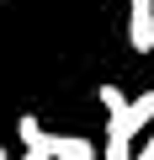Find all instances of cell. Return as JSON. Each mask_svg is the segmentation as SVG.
Returning a JSON list of instances; mask_svg holds the SVG:
<instances>
[{"instance_id":"3","label":"cell","mask_w":154,"mask_h":160,"mask_svg":"<svg viewBox=\"0 0 154 160\" xmlns=\"http://www.w3.org/2000/svg\"><path fill=\"white\" fill-rule=\"evenodd\" d=\"M16 133H21V149H27V160H53V133L32 118V112H21L16 118Z\"/></svg>"},{"instance_id":"6","label":"cell","mask_w":154,"mask_h":160,"mask_svg":"<svg viewBox=\"0 0 154 160\" xmlns=\"http://www.w3.org/2000/svg\"><path fill=\"white\" fill-rule=\"evenodd\" d=\"M96 91H101V102H106V112H112V107H122V102H128V96H122V91H117V86H96Z\"/></svg>"},{"instance_id":"2","label":"cell","mask_w":154,"mask_h":160,"mask_svg":"<svg viewBox=\"0 0 154 160\" xmlns=\"http://www.w3.org/2000/svg\"><path fill=\"white\" fill-rule=\"evenodd\" d=\"M128 48L154 53V0H128Z\"/></svg>"},{"instance_id":"7","label":"cell","mask_w":154,"mask_h":160,"mask_svg":"<svg viewBox=\"0 0 154 160\" xmlns=\"http://www.w3.org/2000/svg\"><path fill=\"white\" fill-rule=\"evenodd\" d=\"M138 155H143V160H154V133L143 139V149H138Z\"/></svg>"},{"instance_id":"1","label":"cell","mask_w":154,"mask_h":160,"mask_svg":"<svg viewBox=\"0 0 154 160\" xmlns=\"http://www.w3.org/2000/svg\"><path fill=\"white\" fill-rule=\"evenodd\" d=\"M138 128H149V123L133 112V102L112 107V123H106V160H128V155H133V133H138Z\"/></svg>"},{"instance_id":"8","label":"cell","mask_w":154,"mask_h":160,"mask_svg":"<svg viewBox=\"0 0 154 160\" xmlns=\"http://www.w3.org/2000/svg\"><path fill=\"white\" fill-rule=\"evenodd\" d=\"M0 160H6V149H0Z\"/></svg>"},{"instance_id":"4","label":"cell","mask_w":154,"mask_h":160,"mask_svg":"<svg viewBox=\"0 0 154 160\" xmlns=\"http://www.w3.org/2000/svg\"><path fill=\"white\" fill-rule=\"evenodd\" d=\"M96 144L91 139H74V133H53V160H91Z\"/></svg>"},{"instance_id":"5","label":"cell","mask_w":154,"mask_h":160,"mask_svg":"<svg viewBox=\"0 0 154 160\" xmlns=\"http://www.w3.org/2000/svg\"><path fill=\"white\" fill-rule=\"evenodd\" d=\"M133 112H138L143 123H154V91H138V96H133Z\"/></svg>"}]
</instances>
